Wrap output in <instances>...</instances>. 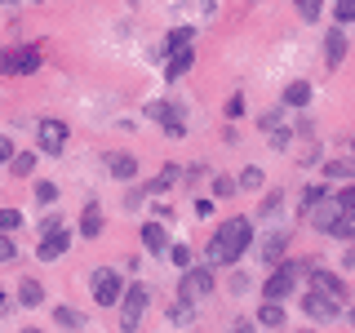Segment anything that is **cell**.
I'll list each match as a JSON object with an SVG mask.
<instances>
[{
	"mask_svg": "<svg viewBox=\"0 0 355 333\" xmlns=\"http://www.w3.org/2000/svg\"><path fill=\"white\" fill-rule=\"evenodd\" d=\"M196 320V307H191V298H182L178 293V302L169 307V325H191Z\"/></svg>",
	"mask_w": 355,
	"mask_h": 333,
	"instance_id": "cell-22",
	"label": "cell"
},
{
	"mask_svg": "<svg viewBox=\"0 0 355 333\" xmlns=\"http://www.w3.org/2000/svg\"><path fill=\"white\" fill-rule=\"evenodd\" d=\"M67 138H71V129H67L62 120H53V116L36 120V147H40L44 155H62V151H67Z\"/></svg>",
	"mask_w": 355,
	"mask_h": 333,
	"instance_id": "cell-5",
	"label": "cell"
},
{
	"mask_svg": "<svg viewBox=\"0 0 355 333\" xmlns=\"http://www.w3.org/2000/svg\"><path fill=\"white\" fill-rule=\"evenodd\" d=\"M5 311H9V293H5V289H0V316H5Z\"/></svg>",
	"mask_w": 355,
	"mask_h": 333,
	"instance_id": "cell-44",
	"label": "cell"
},
{
	"mask_svg": "<svg viewBox=\"0 0 355 333\" xmlns=\"http://www.w3.org/2000/svg\"><path fill=\"white\" fill-rule=\"evenodd\" d=\"M18 227H22L18 209H0V231H18Z\"/></svg>",
	"mask_w": 355,
	"mask_h": 333,
	"instance_id": "cell-34",
	"label": "cell"
},
{
	"mask_svg": "<svg viewBox=\"0 0 355 333\" xmlns=\"http://www.w3.org/2000/svg\"><path fill=\"white\" fill-rule=\"evenodd\" d=\"M178 293L182 298H191V302H200V298H209L214 293V266H187L182 271V280H178Z\"/></svg>",
	"mask_w": 355,
	"mask_h": 333,
	"instance_id": "cell-6",
	"label": "cell"
},
{
	"mask_svg": "<svg viewBox=\"0 0 355 333\" xmlns=\"http://www.w3.org/2000/svg\"><path fill=\"white\" fill-rule=\"evenodd\" d=\"M311 284L315 289H324V293H333V298H342V302H347V280H338V275L333 271H324V266H311Z\"/></svg>",
	"mask_w": 355,
	"mask_h": 333,
	"instance_id": "cell-14",
	"label": "cell"
},
{
	"mask_svg": "<svg viewBox=\"0 0 355 333\" xmlns=\"http://www.w3.org/2000/svg\"><path fill=\"white\" fill-rule=\"evenodd\" d=\"M9 169H14L18 178H31V173H36V151H14Z\"/></svg>",
	"mask_w": 355,
	"mask_h": 333,
	"instance_id": "cell-25",
	"label": "cell"
},
{
	"mask_svg": "<svg viewBox=\"0 0 355 333\" xmlns=\"http://www.w3.org/2000/svg\"><path fill=\"white\" fill-rule=\"evenodd\" d=\"M178 44H191V27H173L169 31V49H178Z\"/></svg>",
	"mask_w": 355,
	"mask_h": 333,
	"instance_id": "cell-38",
	"label": "cell"
},
{
	"mask_svg": "<svg viewBox=\"0 0 355 333\" xmlns=\"http://www.w3.org/2000/svg\"><path fill=\"white\" fill-rule=\"evenodd\" d=\"M53 320H58L62 329H80L85 325V316H80V311H71V307H53Z\"/></svg>",
	"mask_w": 355,
	"mask_h": 333,
	"instance_id": "cell-27",
	"label": "cell"
},
{
	"mask_svg": "<svg viewBox=\"0 0 355 333\" xmlns=\"http://www.w3.org/2000/svg\"><path fill=\"white\" fill-rule=\"evenodd\" d=\"M351 325H355V307H351Z\"/></svg>",
	"mask_w": 355,
	"mask_h": 333,
	"instance_id": "cell-45",
	"label": "cell"
},
{
	"mask_svg": "<svg viewBox=\"0 0 355 333\" xmlns=\"http://www.w3.org/2000/svg\"><path fill=\"white\" fill-rule=\"evenodd\" d=\"M178 178H182V169H178V164H164V169H160V173H155L151 182H147V187H151V196H155V191H169Z\"/></svg>",
	"mask_w": 355,
	"mask_h": 333,
	"instance_id": "cell-23",
	"label": "cell"
},
{
	"mask_svg": "<svg viewBox=\"0 0 355 333\" xmlns=\"http://www.w3.org/2000/svg\"><path fill=\"white\" fill-rule=\"evenodd\" d=\"M227 116H231V120L244 116V98H240V94H231V98H227Z\"/></svg>",
	"mask_w": 355,
	"mask_h": 333,
	"instance_id": "cell-39",
	"label": "cell"
},
{
	"mask_svg": "<svg viewBox=\"0 0 355 333\" xmlns=\"http://www.w3.org/2000/svg\"><path fill=\"white\" fill-rule=\"evenodd\" d=\"M297 271H311V262H275V271L271 275H266V284H262V298H280V302H284V298L288 293H293V284H297Z\"/></svg>",
	"mask_w": 355,
	"mask_h": 333,
	"instance_id": "cell-3",
	"label": "cell"
},
{
	"mask_svg": "<svg viewBox=\"0 0 355 333\" xmlns=\"http://www.w3.org/2000/svg\"><path fill=\"white\" fill-rule=\"evenodd\" d=\"M297 18L302 22H320V14H324V0H293Z\"/></svg>",
	"mask_w": 355,
	"mask_h": 333,
	"instance_id": "cell-26",
	"label": "cell"
},
{
	"mask_svg": "<svg viewBox=\"0 0 355 333\" xmlns=\"http://www.w3.org/2000/svg\"><path fill=\"white\" fill-rule=\"evenodd\" d=\"M164 253H169V262L178 266V271H187V266H191V249H187V244H169Z\"/></svg>",
	"mask_w": 355,
	"mask_h": 333,
	"instance_id": "cell-28",
	"label": "cell"
},
{
	"mask_svg": "<svg viewBox=\"0 0 355 333\" xmlns=\"http://www.w3.org/2000/svg\"><path fill=\"white\" fill-rule=\"evenodd\" d=\"M142 116H147V120H155V125H164V133H169V138H182V133H187V120H182V111H178V107H169V103H147V107H142Z\"/></svg>",
	"mask_w": 355,
	"mask_h": 333,
	"instance_id": "cell-10",
	"label": "cell"
},
{
	"mask_svg": "<svg viewBox=\"0 0 355 333\" xmlns=\"http://www.w3.org/2000/svg\"><path fill=\"white\" fill-rule=\"evenodd\" d=\"M342 58H347V31H342V27H329L324 31V62L338 67Z\"/></svg>",
	"mask_w": 355,
	"mask_h": 333,
	"instance_id": "cell-16",
	"label": "cell"
},
{
	"mask_svg": "<svg viewBox=\"0 0 355 333\" xmlns=\"http://www.w3.org/2000/svg\"><path fill=\"white\" fill-rule=\"evenodd\" d=\"M107 173L111 178H120V182H133L138 178V155H129V151H107Z\"/></svg>",
	"mask_w": 355,
	"mask_h": 333,
	"instance_id": "cell-12",
	"label": "cell"
},
{
	"mask_svg": "<svg viewBox=\"0 0 355 333\" xmlns=\"http://www.w3.org/2000/svg\"><path fill=\"white\" fill-rule=\"evenodd\" d=\"M191 44H178V49H169V62H164V76H169V80H178V76H187L191 71Z\"/></svg>",
	"mask_w": 355,
	"mask_h": 333,
	"instance_id": "cell-17",
	"label": "cell"
},
{
	"mask_svg": "<svg viewBox=\"0 0 355 333\" xmlns=\"http://www.w3.org/2000/svg\"><path fill=\"white\" fill-rule=\"evenodd\" d=\"M338 200H342V222H338L333 236H338V240H355V182L347 187V191H338Z\"/></svg>",
	"mask_w": 355,
	"mask_h": 333,
	"instance_id": "cell-13",
	"label": "cell"
},
{
	"mask_svg": "<svg viewBox=\"0 0 355 333\" xmlns=\"http://www.w3.org/2000/svg\"><path fill=\"white\" fill-rule=\"evenodd\" d=\"M333 22H338V27L355 22V0H338V5H333Z\"/></svg>",
	"mask_w": 355,
	"mask_h": 333,
	"instance_id": "cell-29",
	"label": "cell"
},
{
	"mask_svg": "<svg viewBox=\"0 0 355 333\" xmlns=\"http://www.w3.org/2000/svg\"><path fill=\"white\" fill-rule=\"evenodd\" d=\"M147 307H151V293L142 284H129L125 293H120V325H125V329H138L142 316H147Z\"/></svg>",
	"mask_w": 355,
	"mask_h": 333,
	"instance_id": "cell-4",
	"label": "cell"
},
{
	"mask_svg": "<svg viewBox=\"0 0 355 333\" xmlns=\"http://www.w3.org/2000/svg\"><path fill=\"white\" fill-rule=\"evenodd\" d=\"M36 5H40V0H36Z\"/></svg>",
	"mask_w": 355,
	"mask_h": 333,
	"instance_id": "cell-46",
	"label": "cell"
},
{
	"mask_svg": "<svg viewBox=\"0 0 355 333\" xmlns=\"http://www.w3.org/2000/svg\"><path fill=\"white\" fill-rule=\"evenodd\" d=\"M142 244H147L151 253H164L169 249V231H164L160 222H142Z\"/></svg>",
	"mask_w": 355,
	"mask_h": 333,
	"instance_id": "cell-20",
	"label": "cell"
},
{
	"mask_svg": "<svg viewBox=\"0 0 355 333\" xmlns=\"http://www.w3.org/2000/svg\"><path fill=\"white\" fill-rule=\"evenodd\" d=\"M284 249H288V231H271V236L262 240V249H258V253H262V262H266V266H275Z\"/></svg>",
	"mask_w": 355,
	"mask_h": 333,
	"instance_id": "cell-19",
	"label": "cell"
},
{
	"mask_svg": "<svg viewBox=\"0 0 355 333\" xmlns=\"http://www.w3.org/2000/svg\"><path fill=\"white\" fill-rule=\"evenodd\" d=\"M284 103H288V107H306V103H311V85H306V80L284 85Z\"/></svg>",
	"mask_w": 355,
	"mask_h": 333,
	"instance_id": "cell-24",
	"label": "cell"
},
{
	"mask_svg": "<svg viewBox=\"0 0 355 333\" xmlns=\"http://www.w3.org/2000/svg\"><path fill=\"white\" fill-rule=\"evenodd\" d=\"M9 258H14V240L0 231V262H9Z\"/></svg>",
	"mask_w": 355,
	"mask_h": 333,
	"instance_id": "cell-42",
	"label": "cell"
},
{
	"mask_svg": "<svg viewBox=\"0 0 355 333\" xmlns=\"http://www.w3.org/2000/svg\"><path fill=\"white\" fill-rule=\"evenodd\" d=\"M18 302H22V307H40V302H44V284L27 275V280L18 284Z\"/></svg>",
	"mask_w": 355,
	"mask_h": 333,
	"instance_id": "cell-21",
	"label": "cell"
},
{
	"mask_svg": "<svg viewBox=\"0 0 355 333\" xmlns=\"http://www.w3.org/2000/svg\"><path fill=\"white\" fill-rule=\"evenodd\" d=\"M58 200V187L53 182H36V205H53Z\"/></svg>",
	"mask_w": 355,
	"mask_h": 333,
	"instance_id": "cell-35",
	"label": "cell"
},
{
	"mask_svg": "<svg viewBox=\"0 0 355 333\" xmlns=\"http://www.w3.org/2000/svg\"><path fill=\"white\" fill-rule=\"evenodd\" d=\"M9 160H14V142L0 133V164H9Z\"/></svg>",
	"mask_w": 355,
	"mask_h": 333,
	"instance_id": "cell-41",
	"label": "cell"
},
{
	"mask_svg": "<svg viewBox=\"0 0 355 333\" xmlns=\"http://www.w3.org/2000/svg\"><path fill=\"white\" fill-rule=\"evenodd\" d=\"M80 236L85 240H98V236H103V205H98V200H89V205L80 209Z\"/></svg>",
	"mask_w": 355,
	"mask_h": 333,
	"instance_id": "cell-15",
	"label": "cell"
},
{
	"mask_svg": "<svg viewBox=\"0 0 355 333\" xmlns=\"http://www.w3.org/2000/svg\"><path fill=\"white\" fill-rule=\"evenodd\" d=\"M324 178H355V164L351 160H329L324 164Z\"/></svg>",
	"mask_w": 355,
	"mask_h": 333,
	"instance_id": "cell-30",
	"label": "cell"
},
{
	"mask_svg": "<svg viewBox=\"0 0 355 333\" xmlns=\"http://www.w3.org/2000/svg\"><path fill=\"white\" fill-rule=\"evenodd\" d=\"M302 311H306V320H315V325H329V320L342 311V298H333V293L311 284V293L302 298Z\"/></svg>",
	"mask_w": 355,
	"mask_h": 333,
	"instance_id": "cell-7",
	"label": "cell"
},
{
	"mask_svg": "<svg viewBox=\"0 0 355 333\" xmlns=\"http://www.w3.org/2000/svg\"><path fill=\"white\" fill-rule=\"evenodd\" d=\"M120 293H125V280H120V271H107V266H98V271H94V302H98V307H120Z\"/></svg>",
	"mask_w": 355,
	"mask_h": 333,
	"instance_id": "cell-9",
	"label": "cell"
},
{
	"mask_svg": "<svg viewBox=\"0 0 355 333\" xmlns=\"http://www.w3.org/2000/svg\"><path fill=\"white\" fill-rule=\"evenodd\" d=\"M249 240H253V222H249V218H227V222H218L214 240H209V249H205V262H209V266H231V262H240L244 249H249Z\"/></svg>",
	"mask_w": 355,
	"mask_h": 333,
	"instance_id": "cell-1",
	"label": "cell"
},
{
	"mask_svg": "<svg viewBox=\"0 0 355 333\" xmlns=\"http://www.w3.org/2000/svg\"><path fill=\"white\" fill-rule=\"evenodd\" d=\"M44 62V53L36 44H14V49H0V76H36Z\"/></svg>",
	"mask_w": 355,
	"mask_h": 333,
	"instance_id": "cell-2",
	"label": "cell"
},
{
	"mask_svg": "<svg viewBox=\"0 0 355 333\" xmlns=\"http://www.w3.org/2000/svg\"><path fill=\"white\" fill-rule=\"evenodd\" d=\"M236 187H240V182H236V178H227V173H218V178H214V196H218V200L236 196Z\"/></svg>",
	"mask_w": 355,
	"mask_h": 333,
	"instance_id": "cell-31",
	"label": "cell"
},
{
	"mask_svg": "<svg viewBox=\"0 0 355 333\" xmlns=\"http://www.w3.org/2000/svg\"><path fill=\"white\" fill-rule=\"evenodd\" d=\"M306 222L320 231V236H333V231H338V222H342V200L338 196H320V205L306 214Z\"/></svg>",
	"mask_w": 355,
	"mask_h": 333,
	"instance_id": "cell-8",
	"label": "cell"
},
{
	"mask_svg": "<svg viewBox=\"0 0 355 333\" xmlns=\"http://www.w3.org/2000/svg\"><path fill=\"white\" fill-rule=\"evenodd\" d=\"M284 307H280V298H266V302L258 307V325L262 329H284Z\"/></svg>",
	"mask_w": 355,
	"mask_h": 333,
	"instance_id": "cell-18",
	"label": "cell"
},
{
	"mask_svg": "<svg viewBox=\"0 0 355 333\" xmlns=\"http://www.w3.org/2000/svg\"><path fill=\"white\" fill-rule=\"evenodd\" d=\"M320 196H329V187L320 182V187H306V196H302V214H311V209L320 205Z\"/></svg>",
	"mask_w": 355,
	"mask_h": 333,
	"instance_id": "cell-32",
	"label": "cell"
},
{
	"mask_svg": "<svg viewBox=\"0 0 355 333\" xmlns=\"http://www.w3.org/2000/svg\"><path fill=\"white\" fill-rule=\"evenodd\" d=\"M151 196V187L147 182H142V187H133V191L125 196V209H142V200H147Z\"/></svg>",
	"mask_w": 355,
	"mask_h": 333,
	"instance_id": "cell-36",
	"label": "cell"
},
{
	"mask_svg": "<svg viewBox=\"0 0 355 333\" xmlns=\"http://www.w3.org/2000/svg\"><path fill=\"white\" fill-rule=\"evenodd\" d=\"M280 200H284V191H271L262 200V214H275V209H280Z\"/></svg>",
	"mask_w": 355,
	"mask_h": 333,
	"instance_id": "cell-40",
	"label": "cell"
},
{
	"mask_svg": "<svg viewBox=\"0 0 355 333\" xmlns=\"http://www.w3.org/2000/svg\"><path fill=\"white\" fill-rule=\"evenodd\" d=\"M258 125H262L266 133H275V129H280V125H284V107H275V111H266V116L258 120Z\"/></svg>",
	"mask_w": 355,
	"mask_h": 333,
	"instance_id": "cell-33",
	"label": "cell"
},
{
	"mask_svg": "<svg viewBox=\"0 0 355 333\" xmlns=\"http://www.w3.org/2000/svg\"><path fill=\"white\" fill-rule=\"evenodd\" d=\"M67 249H71V231H67V227H53V231H44V240L36 244V258L40 262H53V258H62Z\"/></svg>",
	"mask_w": 355,
	"mask_h": 333,
	"instance_id": "cell-11",
	"label": "cell"
},
{
	"mask_svg": "<svg viewBox=\"0 0 355 333\" xmlns=\"http://www.w3.org/2000/svg\"><path fill=\"white\" fill-rule=\"evenodd\" d=\"M53 227H62V218H58V214H49V218L40 222V236H44V231H53Z\"/></svg>",
	"mask_w": 355,
	"mask_h": 333,
	"instance_id": "cell-43",
	"label": "cell"
},
{
	"mask_svg": "<svg viewBox=\"0 0 355 333\" xmlns=\"http://www.w3.org/2000/svg\"><path fill=\"white\" fill-rule=\"evenodd\" d=\"M240 187H244V191H258V187H262V169H244L240 173Z\"/></svg>",
	"mask_w": 355,
	"mask_h": 333,
	"instance_id": "cell-37",
	"label": "cell"
}]
</instances>
